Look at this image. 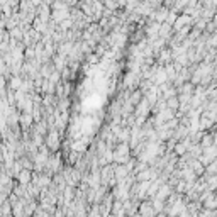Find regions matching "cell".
I'll use <instances>...</instances> for the list:
<instances>
[{
    "label": "cell",
    "instance_id": "1",
    "mask_svg": "<svg viewBox=\"0 0 217 217\" xmlns=\"http://www.w3.org/2000/svg\"><path fill=\"white\" fill-rule=\"evenodd\" d=\"M19 86H20V80L17 77L10 80V88H19Z\"/></svg>",
    "mask_w": 217,
    "mask_h": 217
},
{
    "label": "cell",
    "instance_id": "2",
    "mask_svg": "<svg viewBox=\"0 0 217 217\" xmlns=\"http://www.w3.org/2000/svg\"><path fill=\"white\" fill-rule=\"evenodd\" d=\"M19 180H20V182H22V183L29 182V173H27V171H22V173H20V175H19Z\"/></svg>",
    "mask_w": 217,
    "mask_h": 217
}]
</instances>
